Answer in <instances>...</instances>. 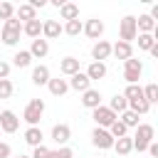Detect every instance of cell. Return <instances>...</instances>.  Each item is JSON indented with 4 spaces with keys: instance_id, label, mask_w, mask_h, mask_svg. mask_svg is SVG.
Wrapping results in <instances>:
<instances>
[{
    "instance_id": "cell-17",
    "label": "cell",
    "mask_w": 158,
    "mask_h": 158,
    "mask_svg": "<svg viewBox=\"0 0 158 158\" xmlns=\"http://www.w3.org/2000/svg\"><path fill=\"white\" fill-rule=\"evenodd\" d=\"M81 104L94 111L96 106H101V91H99V89H86V91L81 94Z\"/></svg>"
},
{
    "instance_id": "cell-24",
    "label": "cell",
    "mask_w": 158,
    "mask_h": 158,
    "mask_svg": "<svg viewBox=\"0 0 158 158\" xmlns=\"http://www.w3.org/2000/svg\"><path fill=\"white\" fill-rule=\"evenodd\" d=\"M59 17L62 20H77L79 17V5H74V2H64L62 7H59Z\"/></svg>"
},
{
    "instance_id": "cell-4",
    "label": "cell",
    "mask_w": 158,
    "mask_h": 158,
    "mask_svg": "<svg viewBox=\"0 0 158 158\" xmlns=\"http://www.w3.org/2000/svg\"><path fill=\"white\" fill-rule=\"evenodd\" d=\"M136 35H138V30H136V17H133V15H126V17L118 22V40L131 44V42L136 40Z\"/></svg>"
},
{
    "instance_id": "cell-10",
    "label": "cell",
    "mask_w": 158,
    "mask_h": 158,
    "mask_svg": "<svg viewBox=\"0 0 158 158\" xmlns=\"http://www.w3.org/2000/svg\"><path fill=\"white\" fill-rule=\"evenodd\" d=\"M109 57H111V42L96 40L94 47H91V59H94V62H104V59H109Z\"/></svg>"
},
{
    "instance_id": "cell-20",
    "label": "cell",
    "mask_w": 158,
    "mask_h": 158,
    "mask_svg": "<svg viewBox=\"0 0 158 158\" xmlns=\"http://www.w3.org/2000/svg\"><path fill=\"white\" fill-rule=\"evenodd\" d=\"M49 79H52V77H49V69H47L44 64H37V67L32 69V84H37V86H47Z\"/></svg>"
},
{
    "instance_id": "cell-28",
    "label": "cell",
    "mask_w": 158,
    "mask_h": 158,
    "mask_svg": "<svg viewBox=\"0 0 158 158\" xmlns=\"http://www.w3.org/2000/svg\"><path fill=\"white\" fill-rule=\"evenodd\" d=\"M12 64H15L17 69H25V67H30V64H32V57H30V52H27V49H20V52H15V57H12Z\"/></svg>"
},
{
    "instance_id": "cell-1",
    "label": "cell",
    "mask_w": 158,
    "mask_h": 158,
    "mask_svg": "<svg viewBox=\"0 0 158 158\" xmlns=\"http://www.w3.org/2000/svg\"><path fill=\"white\" fill-rule=\"evenodd\" d=\"M20 35H22V22H20L17 17H10V20L2 22V30H0V40H2V44L15 47V44L20 42Z\"/></svg>"
},
{
    "instance_id": "cell-5",
    "label": "cell",
    "mask_w": 158,
    "mask_h": 158,
    "mask_svg": "<svg viewBox=\"0 0 158 158\" xmlns=\"http://www.w3.org/2000/svg\"><path fill=\"white\" fill-rule=\"evenodd\" d=\"M141 74H143V62H141V59L131 57V59L123 62V79H126L128 84H138Z\"/></svg>"
},
{
    "instance_id": "cell-36",
    "label": "cell",
    "mask_w": 158,
    "mask_h": 158,
    "mask_svg": "<svg viewBox=\"0 0 158 158\" xmlns=\"http://www.w3.org/2000/svg\"><path fill=\"white\" fill-rule=\"evenodd\" d=\"M47 158H74V153H72V148L69 146H59L57 151H49V156Z\"/></svg>"
},
{
    "instance_id": "cell-34",
    "label": "cell",
    "mask_w": 158,
    "mask_h": 158,
    "mask_svg": "<svg viewBox=\"0 0 158 158\" xmlns=\"http://www.w3.org/2000/svg\"><path fill=\"white\" fill-rule=\"evenodd\" d=\"M10 17H15V5L2 0L0 2V20H10Z\"/></svg>"
},
{
    "instance_id": "cell-32",
    "label": "cell",
    "mask_w": 158,
    "mask_h": 158,
    "mask_svg": "<svg viewBox=\"0 0 158 158\" xmlns=\"http://www.w3.org/2000/svg\"><path fill=\"white\" fill-rule=\"evenodd\" d=\"M106 131H109V133L114 136V141H116V138H123V136H128V128H126V126H123V123H121L118 118H116V121H114V123H111V126H109Z\"/></svg>"
},
{
    "instance_id": "cell-19",
    "label": "cell",
    "mask_w": 158,
    "mask_h": 158,
    "mask_svg": "<svg viewBox=\"0 0 158 158\" xmlns=\"http://www.w3.org/2000/svg\"><path fill=\"white\" fill-rule=\"evenodd\" d=\"M59 72L67 74V77H74L77 72H81V69H79V59H77V57H64V59L59 62Z\"/></svg>"
},
{
    "instance_id": "cell-16",
    "label": "cell",
    "mask_w": 158,
    "mask_h": 158,
    "mask_svg": "<svg viewBox=\"0 0 158 158\" xmlns=\"http://www.w3.org/2000/svg\"><path fill=\"white\" fill-rule=\"evenodd\" d=\"M15 17H17L20 22H30V20H37V10H35L30 2H22V5L15 7Z\"/></svg>"
},
{
    "instance_id": "cell-31",
    "label": "cell",
    "mask_w": 158,
    "mask_h": 158,
    "mask_svg": "<svg viewBox=\"0 0 158 158\" xmlns=\"http://www.w3.org/2000/svg\"><path fill=\"white\" fill-rule=\"evenodd\" d=\"M118 121H121L126 128H136V126H138V114H133V111H128V109H126V111L118 116Z\"/></svg>"
},
{
    "instance_id": "cell-9",
    "label": "cell",
    "mask_w": 158,
    "mask_h": 158,
    "mask_svg": "<svg viewBox=\"0 0 158 158\" xmlns=\"http://www.w3.org/2000/svg\"><path fill=\"white\" fill-rule=\"evenodd\" d=\"M89 40H101V35H104V22L99 20V17H91V20H86L84 22V30H81Z\"/></svg>"
},
{
    "instance_id": "cell-6",
    "label": "cell",
    "mask_w": 158,
    "mask_h": 158,
    "mask_svg": "<svg viewBox=\"0 0 158 158\" xmlns=\"http://www.w3.org/2000/svg\"><path fill=\"white\" fill-rule=\"evenodd\" d=\"M91 118L96 121V128H109V126H111L118 116H116L109 106H96V109L91 111Z\"/></svg>"
},
{
    "instance_id": "cell-11",
    "label": "cell",
    "mask_w": 158,
    "mask_h": 158,
    "mask_svg": "<svg viewBox=\"0 0 158 158\" xmlns=\"http://www.w3.org/2000/svg\"><path fill=\"white\" fill-rule=\"evenodd\" d=\"M72 138V128L67 123H54L52 126V141L57 146H67V141Z\"/></svg>"
},
{
    "instance_id": "cell-39",
    "label": "cell",
    "mask_w": 158,
    "mask_h": 158,
    "mask_svg": "<svg viewBox=\"0 0 158 158\" xmlns=\"http://www.w3.org/2000/svg\"><path fill=\"white\" fill-rule=\"evenodd\" d=\"M0 158H12V148L5 141H0Z\"/></svg>"
},
{
    "instance_id": "cell-38",
    "label": "cell",
    "mask_w": 158,
    "mask_h": 158,
    "mask_svg": "<svg viewBox=\"0 0 158 158\" xmlns=\"http://www.w3.org/2000/svg\"><path fill=\"white\" fill-rule=\"evenodd\" d=\"M49 156V148L42 143V146H37V148H32V156L30 158H47Z\"/></svg>"
},
{
    "instance_id": "cell-37",
    "label": "cell",
    "mask_w": 158,
    "mask_h": 158,
    "mask_svg": "<svg viewBox=\"0 0 158 158\" xmlns=\"http://www.w3.org/2000/svg\"><path fill=\"white\" fill-rule=\"evenodd\" d=\"M136 40H138V47H141V49H151V47L156 44L153 35H136Z\"/></svg>"
},
{
    "instance_id": "cell-35",
    "label": "cell",
    "mask_w": 158,
    "mask_h": 158,
    "mask_svg": "<svg viewBox=\"0 0 158 158\" xmlns=\"http://www.w3.org/2000/svg\"><path fill=\"white\" fill-rule=\"evenodd\" d=\"M12 91H15L12 81H10V79H0V99H10Z\"/></svg>"
},
{
    "instance_id": "cell-45",
    "label": "cell",
    "mask_w": 158,
    "mask_h": 158,
    "mask_svg": "<svg viewBox=\"0 0 158 158\" xmlns=\"http://www.w3.org/2000/svg\"><path fill=\"white\" fill-rule=\"evenodd\" d=\"M96 158H101V156H96Z\"/></svg>"
},
{
    "instance_id": "cell-29",
    "label": "cell",
    "mask_w": 158,
    "mask_h": 158,
    "mask_svg": "<svg viewBox=\"0 0 158 158\" xmlns=\"http://www.w3.org/2000/svg\"><path fill=\"white\" fill-rule=\"evenodd\" d=\"M109 109H111L114 114H123V111L128 109V101L123 99V94H116V96L109 101Z\"/></svg>"
},
{
    "instance_id": "cell-22",
    "label": "cell",
    "mask_w": 158,
    "mask_h": 158,
    "mask_svg": "<svg viewBox=\"0 0 158 158\" xmlns=\"http://www.w3.org/2000/svg\"><path fill=\"white\" fill-rule=\"evenodd\" d=\"M22 35H27L30 40H37V37H42V22H40V20L22 22Z\"/></svg>"
},
{
    "instance_id": "cell-40",
    "label": "cell",
    "mask_w": 158,
    "mask_h": 158,
    "mask_svg": "<svg viewBox=\"0 0 158 158\" xmlns=\"http://www.w3.org/2000/svg\"><path fill=\"white\" fill-rule=\"evenodd\" d=\"M7 77H10V64L0 59V79H7Z\"/></svg>"
},
{
    "instance_id": "cell-41",
    "label": "cell",
    "mask_w": 158,
    "mask_h": 158,
    "mask_svg": "<svg viewBox=\"0 0 158 158\" xmlns=\"http://www.w3.org/2000/svg\"><path fill=\"white\" fill-rule=\"evenodd\" d=\"M146 151H148V153H151V156H153V158H158V143H156V141H151V143H148V148H146Z\"/></svg>"
},
{
    "instance_id": "cell-13",
    "label": "cell",
    "mask_w": 158,
    "mask_h": 158,
    "mask_svg": "<svg viewBox=\"0 0 158 158\" xmlns=\"http://www.w3.org/2000/svg\"><path fill=\"white\" fill-rule=\"evenodd\" d=\"M30 57L32 59H44L47 57V52H49V42L47 40H42V37H37V40H32V44H30Z\"/></svg>"
},
{
    "instance_id": "cell-42",
    "label": "cell",
    "mask_w": 158,
    "mask_h": 158,
    "mask_svg": "<svg viewBox=\"0 0 158 158\" xmlns=\"http://www.w3.org/2000/svg\"><path fill=\"white\" fill-rule=\"evenodd\" d=\"M30 5H32V7H35V10H37V7H44V5H47V2H44V0H32V2H30Z\"/></svg>"
},
{
    "instance_id": "cell-3",
    "label": "cell",
    "mask_w": 158,
    "mask_h": 158,
    "mask_svg": "<svg viewBox=\"0 0 158 158\" xmlns=\"http://www.w3.org/2000/svg\"><path fill=\"white\" fill-rule=\"evenodd\" d=\"M42 114H44V101H42V99H32V101H27V106H25V111H22V118H25L30 126H37L40 118H42Z\"/></svg>"
},
{
    "instance_id": "cell-21",
    "label": "cell",
    "mask_w": 158,
    "mask_h": 158,
    "mask_svg": "<svg viewBox=\"0 0 158 158\" xmlns=\"http://www.w3.org/2000/svg\"><path fill=\"white\" fill-rule=\"evenodd\" d=\"M47 89H49V94L52 96H64L67 91H69V84H67V79H49L47 81Z\"/></svg>"
},
{
    "instance_id": "cell-26",
    "label": "cell",
    "mask_w": 158,
    "mask_h": 158,
    "mask_svg": "<svg viewBox=\"0 0 158 158\" xmlns=\"http://www.w3.org/2000/svg\"><path fill=\"white\" fill-rule=\"evenodd\" d=\"M81 30H84V22L77 17V20H69V22H64V27H62V32H67L69 37H79L81 35Z\"/></svg>"
},
{
    "instance_id": "cell-44",
    "label": "cell",
    "mask_w": 158,
    "mask_h": 158,
    "mask_svg": "<svg viewBox=\"0 0 158 158\" xmlns=\"http://www.w3.org/2000/svg\"><path fill=\"white\" fill-rule=\"evenodd\" d=\"M12 158H30V156H12Z\"/></svg>"
},
{
    "instance_id": "cell-25",
    "label": "cell",
    "mask_w": 158,
    "mask_h": 158,
    "mask_svg": "<svg viewBox=\"0 0 158 158\" xmlns=\"http://www.w3.org/2000/svg\"><path fill=\"white\" fill-rule=\"evenodd\" d=\"M114 151L118 156H128L133 151V143H131V136H123V138H116L114 141Z\"/></svg>"
},
{
    "instance_id": "cell-2",
    "label": "cell",
    "mask_w": 158,
    "mask_h": 158,
    "mask_svg": "<svg viewBox=\"0 0 158 158\" xmlns=\"http://www.w3.org/2000/svg\"><path fill=\"white\" fill-rule=\"evenodd\" d=\"M153 138H156V128L151 123H138L136 126V136H131V143H133V148L138 153H143Z\"/></svg>"
},
{
    "instance_id": "cell-15",
    "label": "cell",
    "mask_w": 158,
    "mask_h": 158,
    "mask_svg": "<svg viewBox=\"0 0 158 158\" xmlns=\"http://www.w3.org/2000/svg\"><path fill=\"white\" fill-rule=\"evenodd\" d=\"M111 54H114L116 59H123V62H126V59H131V57H133V44H128V42H121V40H118L116 44H111Z\"/></svg>"
},
{
    "instance_id": "cell-27",
    "label": "cell",
    "mask_w": 158,
    "mask_h": 158,
    "mask_svg": "<svg viewBox=\"0 0 158 158\" xmlns=\"http://www.w3.org/2000/svg\"><path fill=\"white\" fill-rule=\"evenodd\" d=\"M128 111H133V114H138V116H143V114H148L151 111V104L141 96V99H133V101H128Z\"/></svg>"
},
{
    "instance_id": "cell-12",
    "label": "cell",
    "mask_w": 158,
    "mask_h": 158,
    "mask_svg": "<svg viewBox=\"0 0 158 158\" xmlns=\"http://www.w3.org/2000/svg\"><path fill=\"white\" fill-rule=\"evenodd\" d=\"M62 35V25H59V20H44L42 22V40H57Z\"/></svg>"
},
{
    "instance_id": "cell-18",
    "label": "cell",
    "mask_w": 158,
    "mask_h": 158,
    "mask_svg": "<svg viewBox=\"0 0 158 158\" xmlns=\"http://www.w3.org/2000/svg\"><path fill=\"white\" fill-rule=\"evenodd\" d=\"M42 138H44V133H42V128H40V126H30V128L25 131V143H27V146H32V148L42 146Z\"/></svg>"
},
{
    "instance_id": "cell-7",
    "label": "cell",
    "mask_w": 158,
    "mask_h": 158,
    "mask_svg": "<svg viewBox=\"0 0 158 158\" xmlns=\"http://www.w3.org/2000/svg\"><path fill=\"white\" fill-rule=\"evenodd\" d=\"M91 143H94L96 148L106 151V148H114V136H111L106 128H94V131H91Z\"/></svg>"
},
{
    "instance_id": "cell-33",
    "label": "cell",
    "mask_w": 158,
    "mask_h": 158,
    "mask_svg": "<svg viewBox=\"0 0 158 158\" xmlns=\"http://www.w3.org/2000/svg\"><path fill=\"white\" fill-rule=\"evenodd\" d=\"M141 96H143V89H141L138 84H128L126 91H123V99H126V101H133V99H141Z\"/></svg>"
},
{
    "instance_id": "cell-8",
    "label": "cell",
    "mask_w": 158,
    "mask_h": 158,
    "mask_svg": "<svg viewBox=\"0 0 158 158\" xmlns=\"http://www.w3.org/2000/svg\"><path fill=\"white\" fill-rule=\"evenodd\" d=\"M0 128H2L5 133H15V131L20 128V118H17V114L10 111V109L0 111Z\"/></svg>"
},
{
    "instance_id": "cell-23",
    "label": "cell",
    "mask_w": 158,
    "mask_h": 158,
    "mask_svg": "<svg viewBox=\"0 0 158 158\" xmlns=\"http://www.w3.org/2000/svg\"><path fill=\"white\" fill-rule=\"evenodd\" d=\"M84 74L89 77V81H94V79H104V77H106V64H104V62H91V64L86 67Z\"/></svg>"
},
{
    "instance_id": "cell-14",
    "label": "cell",
    "mask_w": 158,
    "mask_h": 158,
    "mask_svg": "<svg viewBox=\"0 0 158 158\" xmlns=\"http://www.w3.org/2000/svg\"><path fill=\"white\" fill-rule=\"evenodd\" d=\"M67 84H69V89L81 91V94H84L86 89H91V81H89V77H86L84 72H77L74 77H69V81H67Z\"/></svg>"
},
{
    "instance_id": "cell-43",
    "label": "cell",
    "mask_w": 158,
    "mask_h": 158,
    "mask_svg": "<svg viewBox=\"0 0 158 158\" xmlns=\"http://www.w3.org/2000/svg\"><path fill=\"white\" fill-rule=\"evenodd\" d=\"M148 52H151V57H156V59H158V42H156V44H153Z\"/></svg>"
},
{
    "instance_id": "cell-30",
    "label": "cell",
    "mask_w": 158,
    "mask_h": 158,
    "mask_svg": "<svg viewBox=\"0 0 158 158\" xmlns=\"http://www.w3.org/2000/svg\"><path fill=\"white\" fill-rule=\"evenodd\" d=\"M141 89H143V99L153 106V104L158 101V84H153V81H151V84H146V86H141Z\"/></svg>"
}]
</instances>
